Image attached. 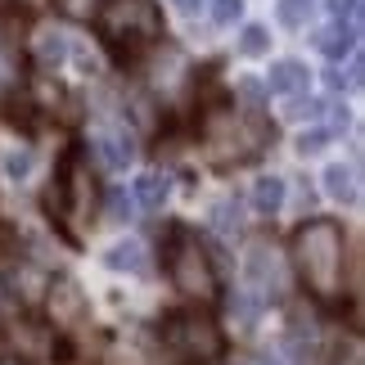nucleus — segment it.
I'll use <instances>...</instances> for the list:
<instances>
[{"label":"nucleus","instance_id":"f257e3e1","mask_svg":"<svg viewBox=\"0 0 365 365\" xmlns=\"http://www.w3.org/2000/svg\"><path fill=\"white\" fill-rule=\"evenodd\" d=\"M293 266H298L307 293L325 307L343 302V271H347V235L334 217H307L293 230Z\"/></svg>","mask_w":365,"mask_h":365},{"label":"nucleus","instance_id":"f03ea898","mask_svg":"<svg viewBox=\"0 0 365 365\" xmlns=\"http://www.w3.org/2000/svg\"><path fill=\"white\" fill-rule=\"evenodd\" d=\"M95 32L118 59H135L145 54L149 46H158L167 36V23H163V9L153 0H100L95 9Z\"/></svg>","mask_w":365,"mask_h":365},{"label":"nucleus","instance_id":"7ed1b4c3","mask_svg":"<svg viewBox=\"0 0 365 365\" xmlns=\"http://www.w3.org/2000/svg\"><path fill=\"white\" fill-rule=\"evenodd\" d=\"M163 271H167V279H172L180 293H190V298L217 293V266H212V257H207L203 244L194 240L185 226H172V235H167Z\"/></svg>","mask_w":365,"mask_h":365},{"label":"nucleus","instance_id":"20e7f679","mask_svg":"<svg viewBox=\"0 0 365 365\" xmlns=\"http://www.w3.org/2000/svg\"><path fill=\"white\" fill-rule=\"evenodd\" d=\"M163 343L190 365H212V361H221V347H226L221 329L212 325V316H203L199 307H185V312L167 316L163 320Z\"/></svg>","mask_w":365,"mask_h":365},{"label":"nucleus","instance_id":"39448f33","mask_svg":"<svg viewBox=\"0 0 365 365\" xmlns=\"http://www.w3.org/2000/svg\"><path fill=\"white\" fill-rule=\"evenodd\" d=\"M54 207H59V221H81L91 207V190H86V176H81V149L77 145L63 153L59 172H54Z\"/></svg>","mask_w":365,"mask_h":365},{"label":"nucleus","instance_id":"423d86ee","mask_svg":"<svg viewBox=\"0 0 365 365\" xmlns=\"http://www.w3.org/2000/svg\"><path fill=\"white\" fill-rule=\"evenodd\" d=\"M248 289H257V298L266 302V298H284V266L275 262V252L266 248V244H257L248 252Z\"/></svg>","mask_w":365,"mask_h":365},{"label":"nucleus","instance_id":"0eeeda50","mask_svg":"<svg viewBox=\"0 0 365 365\" xmlns=\"http://www.w3.org/2000/svg\"><path fill=\"white\" fill-rule=\"evenodd\" d=\"M95 149H100V158L108 172H126V167L135 163V135L126 131V122H108L95 131Z\"/></svg>","mask_w":365,"mask_h":365},{"label":"nucleus","instance_id":"6e6552de","mask_svg":"<svg viewBox=\"0 0 365 365\" xmlns=\"http://www.w3.org/2000/svg\"><path fill=\"white\" fill-rule=\"evenodd\" d=\"M266 86H271L275 95H298V91H307V63H298V59H279V63H271V73H266Z\"/></svg>","mask_w":365,"mask_h":365},{"label":"nucleus","instance_id":"1a4fd4ad","mask_svg":"<svg viewBox=\"0 0 365 365\" xmlns=\"http://www.w3.org/2000/svg\"><path fill=\"white\" fill-rule=\"evenodd\" d=\"M104 266H108V271H131V275H145V271H149V257H145V248H140L135 240H118L113 248L104 252Z\"/></svg>","mask_w":365,"mask_h":365},{"label":"nucleus","instance_id":"9d476101","mask_svg":"<svg viewBox=\"0 0 365 365\" xmlns=\"http://www.w3.org/2000/svg\"><path fill=\"white\" fill-rule=\"evenodd\" d=\"M325 194L339 203H356V167L347 163H329L325 167Z\"/></svg>","mask_w":365,"mask_h":365},{"label":"nucleus","instance_id":"9b49d317","mask_svg":"<svg viewBox=\"0 0 365 365\" xmlns=\"http://www.w3.org/2000/svg\"><path fill=\"white\" fill-rule=\"evenodd\" d=\"M63 59H68V36L54 32V27H46V32L36 36V63H41V73H54Z\"/></svg>","mask_w":365,"mask_h":365},{"label":"nucleus","instance_id":"f8f14e48","mask_svg":"<svg viewBox=\"0 0 365 365\" xmlns=\"http://www.w3.org/2000/svg\"><path fill=\"white\" fill-rule=\"evenodd\" d=\"M252 207H257L262 217H275L279 207H284V180H279V176L252 180Z\"/></svg>","mask_w":365,"mask_h":365},{"label":"nucleus","instance_id":"ddd939ff","mask_svg":"<svg viewBox=\"0 0 365 365\" xmlns=\"http://www.w3.org/2000/svg\"><path fill=\"white\" fill-rule=\"evenodd\" d=\"M167 194H172V180H167L163 172H145L135 180V199H140V207H149V212H158V207L167 203Z\"/></svg>","mask_w":365,"mask_h":365},{"label":"nucleus","instance_id":"4468645a","mask_svg":"<svg viewBox=\"0 0 365 365\" xmlns=\"http://www.w3.org/2000/svg\"><path fill=\"white\" fill-rule=\"evenodd\" d=\"M316 46H320V54H329V59H343V54L356 46V27L334 23V27H325V32L316 36Z\"/></svg>","mask_w":365,"mask_h":365},{"label":"nucleus","instance_id":"2eb2a0df","mask_svg":"<svg viewBox=\"0 0 365 365\" xmlns=\"http://www.w3.org/2000/svg\"><path fill=\"white\" fill-rule=\"evenodd\" d=\"M230 316H235V325H240V329H252V325H257V316H262V298H257V293L235 289V298H230Z\"/></svg>","mask_w":365,"mask_h":365},{"label":"nucleus","instance_id":"dca6fc26","mask_svg":"<svg viewBox=\"0 0 365 365\" xmlns=\"http://www.w3.org/2000/svg\"><path fill=\"white\" fill-rule=\"evenodd\" d=\"M312 0H279V23H284V27H307V23H312Z\"/></svg>","mask_w":365,"mask_h":365},{"label":"nucleus","instance_id":"f3484780","mask_svg":"<svg viewBox=\"0 0 365 365\" xmlns=\"http://www.w3.org/2000/svg\"><path fill=\"white\" fill-rule=\"evenodd\" d=\"M212 226H217L221 235L240 230V203H235V199H221V203L212 207Z\"/></svg>","mask_w":365,"mask_h":365},{"label":"nucleus","instance_id":"a211bd4d","mask_svg":"<svg viewBox=\"0 0 365 365\" xmlns=\"http://www.w3.org/2000/svg\"><path fill=\"white\" fill-rule=\"evenodd\" d=\"M240 50L248 54V59H257V54H266V50H271V36H266V27H257V23H252V27H244V41H240Z\"/></svg>","mask_w":365,"mask_h":365},{"label":"nucleus","instance_id":"6ab92c4d","mask_svg":"<svg viewBox=\"0 0 365 365\" xmlns=\"http://www.w3.org/2000/svg\"><path fill=\"white\" fill-rule=\"evenodd\" d=\"M5 172H9V180H23L27 172H32V149H27V145L9 149L5 153Z\"/></svg>","mask_w":365,"mask_h":365},{"label":"nucleus","instance_id":"aec40b11","mask_svg":"<svg viewBox=\"0 0 365 365\" xmlns=\"http://www.w3.org/2000/svg\"><path fill=\"white\" fill-rule=\"evenodd\" d=\"M54 5H59V14H68V19H95L100 0H54Z\"/></svg>","mask_w":365,"mask_h":365},{"label":"nucleus","instance_id":"412c9836","mask_svg":"<svg viewBox=\"0 0 365 365\" xmlns=\"http://www.w3.org/2000/svg\"><path fill=\"white\" fill-rule=\"evenodd\" d=\"M240 14H244V0H212V19H217L221 27H230Z\"/></svg>","mask_w":365,"mask_h":365},{"label":"nucleus","instance_id":"4be33fe9","mask_svg":"<svg viewBox=\"0 0 365 365\" xmlns=\"http://www.w3.org/2000/svg\"><path fill=\"white\" fill-rule=\"evenodd\" d=\"M325 145H329V131H302V140H298L302 153H320Z\"/></svg>","mask_w":365,"mask_h":365},{"label":"nucleus","instance_id":"5701e85b","mask_svg":"<svg viewBox=\"0 0 365 365\" xmlns=\"http://www.w3.org/2000/svg\"><path fill=\"white\" fill-rule=\"evenodd\" d=\"M262 365H298V361H293V347L284 343V347H271V352L262 356Z\"/></svg>","mask_w":365,"mask_h":365},{"label":"nucleus","instance_id":"b1692460","mask_svg":"<svg viewBox=\"0 0 365 365\" xmlns=\"http://www.w3.org/2000/svg\"><path fill=\"white\" fill-rule=\"evenodd\" d=\"M320 108H325V104H316V100H307V104H293V108H289V113H293V118H320Z\"/></svg>","mask_w":365,"mask_h":365},{"label":"nucleus","instance_id":"393cba45","mask_svg":"<svg viewBox=\"0 0 365 365\" xmlns=\"http://www.w3.org/2000/svg\"><path fill=\"white\" fill-rule=\"evenodd\" d=\"M356 5H361V0H329V9L339 14V19H343V14H356Z\"/></svg>","mask_w":365,"mask_h":365},{"label":"nucleus","instance_id":"a878e982","mask_svg":"<svg viewBox=\"0 0 365 365\" xmlns=\"http://www.w3.org/2000/svg\"><path fill=\"white\" fill-rule=\"evenodd\" d=\"M199 5H203V0H176V9H180V14H199Z\"/></svg>","mask_w":365,"mask_h":365},{"label":"nucleus","instance_id":"bb28decb","mask_svg":"<svg viewBox=\"0 0 365 365\" xmlns=\"http://www.w3.org/2000/svg\"><path fill=\"white\" fill-rule=\"evenodd\" d=\"M0 86H5V54H0Z\"/></svg>","mask_w":365,"mask_h":365}]
</instances>
